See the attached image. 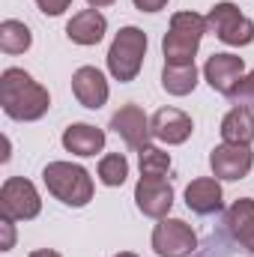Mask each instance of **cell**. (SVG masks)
<instances>
[{"mask_svg":"<svg viewBox=\"0 0 254 257\" xmlns=\"http://www.w3.org/2000/svg\"><path fill=\"white\" fill-rule=\"evenodd\" d=\"M0 105L6 117L18 123H33L45 117V111L51 108V96L39 81H33L30 72L12 66L0 75Z\"/></svg>","mask_w":254,"mask_h":257,"instance_id":"obj_1","label":"cell"},{"mask_svg":"<svg viewBox=\"0 0 254 257\" xmlns=\"http://www.w3.org/2000/svg\"><path fill=\"white\" fill-rule=\"evenodd\" d=\"M206 33V18L197 12H177L171 18V27L162 39V51H165V63L186 66L194 63V54L200 48V39Z\"/></svg>","mask_w":254,"mask_h":257,"instance_id":"obj_2","label":"cell"},{"mask_svg":"<svg viewBox=\"0 0 254 257\" xmlns=\"http://www.w3.org/2000/svg\"><path fill=\"white\" fill-rule=\"evenodd\" d=\"M42 180H45L48 192L57 200H63L66 206H87L93 200V177L81 165L51 162V165H45Z\"/></svg>","mask_w":254,"mask_h":257,"instance_id":"obj_3","label":"cell"},{"mask_svg":"<svg viewBox=\"0 0 254 257\" xmlns=\"http://www.w3.org/2000/svg\"><path fill=\"white\" fill-rule=\"evenodd\" d=\"M144 57H147V33L141 27H123L108 48V72L120 84H129L138 78Z\"/></svg>","mask_w":254,"mask_h":257,"instance_id":"obj_4","label":"cell"},{"mask_svg":"<svg viewBox=\"0 0 254 257\" xmlns=\"http://www.w3.org/2000/svg\"><path fill=\"white\" fill-rule=\"evenodd\" d=\"M206 30H212L224 45H251L254 42V21L239 12L233 3H215L206 15Z\"/></svg>","mask_w":254,"mask_h":257,"instance_id":"obj_5","label":"cell"},{"mask_svg":"<svg viewBox=\"0 0 254 257\" xmlns=\"http://www.w3.org/2000/svg\"><path fill=\"white\" fill-rule=\"evenodd\" d=\"M0 212L12 221H30L42 212L39 192L24 177H9L0 189Z\"/></svg>","mask_w":254,"mask_h":257,"instance_id":"obj_6","label":"cell"},{"mask_svg":"<svg viewBox=\"0 0 254 257\" xmlns=\"http://www.w3.org/2000/svg\"><path fill=\"white\" fill-rule=\"evenodd\" d=\"M197 248V236L183 218H159L153 227V251L159 257H189Z\"/></svg>","mask_w":254,"mask_h":257,"instance_id":"obj_7","label":"cell"},{"mask_svg":"<svg viewBox=\"0 0 254 257\" xmlns=\"http://www.w3.org/2000/svg\"><path fill=\"white\" fill-rule=\"evenodd\" d=\"M254 153L242 144H221L209 153V168L215 180H245L251 174Z\"/></svg>","mask_w":254,"mask_h":257,"instance_id":"obj_8","label":"cell"},{"mask_svg":"<svg viewBox=\"0 0 254 257\" xmlns=\"http://www.w3.org/2000/svg\"><path fill=\"white\" fill-rule=\"evenodd\" d=\"M135 203L150 218H165L174 206V186L162 177H141L135 186Z\"/></svg>","mask_w":254,"mask_h":257,"instance_id":"obj_9","label":"cell"},{"mask_svg":"<svg viewBox=\"0 0 254 257\" xmlns=\"http://www.w3.org/2000/svg\"><path fill=\"white\" fill-rule=\"evenodd\" d=\"M111 128L126 141V147H132V150L150 147L153 126H150V117H147L138 105H123V108L111 117Z\"/></svg>","mask_w":254,"mask_h":257,"instance_id":"obj_10","label":"cell"},{"mask_svg":"<svg viewBox=\"0 0 254 257\" xmlns=\"http://www.w3.org/2000/svg\"><path fill=\"white\" fill-rule=\"evenodd\" d=\"M242 75H245V63H242V57H236V54H212V57L206 60V66H203L206 84H209L215 93H224V96L233 93V87L242 81Z\"/></svg>","mask_w":254,"mask_h":257,"instance_id":"obj_11","label":"cell"},{"mask_svg":"<svg viewBox=\"0 0 254 257\" xmlns=\"http://www.w3.org/2000/svg\"><path fill=\"white\" fill-rule=\"evenodd\" d=\"M72 93H75V99L84 105V108H90V111H99L105 102H108V81H105V75L96 69V66H81V69H75V75H72Z\"/></svg>","mask_w":254,"mask_h":257,"instance_id":"obj_12","label":"cell"},{"mask_svg":"<svg viewBox=\"0 0 254 257\" xmlns=\"http://www.w3.org/2000/svg\"><path fill=\"white\" fill-rule=\"evenodd\" d=\"M150 126H153V138H159L162 144H186L194 132L191 117L180 108H159Z\"/></svg>","mask_w":254,"mask_h":257,"instance_id":"obj_13","label":"cell"},{"mask_svg":"<svg viewBox=\"0 0 254 257\" xmlns=\"http://www.w3.org/2000/svg\"><path fill=\"white\" fill-rule=\"evenodd\" d=\"M105 30H108V21H105V15L99 9H81L66 24V36L75 45H99Z\"/></svg>","mask_w":254,"mask_h":257,"instance_id":"obj_14","label":"cell"},{"mask_svg":"<svg viewBox=\"0 0 254 257\" xmlns=\"http://www.w3.org/2000/svg\"><path fill=\"white\" fill-rule=\"evenodd\" d=\"M224 224L230 230V236L248 251L254 254V200L251 197H239L233 200V206L224 215Z\"/></svg>","mask_w":254,"mask_h":257,"instance_id":"obj_15","label":"cell"},{"mask_svg":"<svg viewBox=\"0 0 254 257\" xmlns=\"http://www.w3.org/2000/svg\"><path fill=\"white\" fill-rule=\"evenodd\" d=\"M186 206L194 215H212L221 209V186L212 177H197L186 189Z\"/></svg>","mask_w":254,"mask_h":257,"instance_id":"obj_16","label":"cell"},{"mask_svg":"<svg viewBox=\"0 0 254 257\" xmlns=\"http://www.w3.org/2000/svg\"><path fill=\"white\" fill-rule=\"evenodd\" d=\"M63 147L72 156H81V159L96 156V153H102V147H105V132L96 128V126H90V123H72V126L63 132Z\"/></svg>","mask_w":254,"mask_h":257,"instance_id":"obj_17","label":"cell"},{"mask_svg":"<svg viewBox=\"0 0 254 257\" xmlns=\"http://www.w3.org/2000/svg\"><path fill=\"white\" fill-rule=\"evenodd\" d=\"M221 138H224V144H242V147H248L254 141V111L251 108L233 105L224 114V120H221Z\"/></svg>","mask_w":254,"mask_h":257,"instance_id":"obj_18","label":"cell"},{"mask_svg":"<svg viewBox=\"0 0 254 257\" xmlns=\"http://www.w3.org/2000/svg\"><path fill=\"white\" fill-rule=\"evenodd\" d=\"M30 45H33V33L24 21L6 18L0 24V51L3 54H24Z\"/></svg>","mask_w":254,"mask_h":257,"instance_id":"obj_19","label":"cell"},{"mask_svg":"<svg viewBox=\"0 0 254 257\" xmlns=\"http://www.w3.org/2000/svg\"><path fill=\"white\" fill-rule=\"evenodd\" d=\"M162 87H165L171 96H189L191 90L197 87V69H194V63H186V66L165 63Z\"/></svg>","mask_w":254,"mask_h":257,"instance_id":"obj_20","label":"cell"},{"mask_svg":"<svg viewBox=\"0 0 254 257\" xmlns=\"http://www.w3.org/2000/svg\"><path fill=\"white\" fill-rule=\"evenodd\" d=\"M138 165H141V177H165L171 171V156L150 144L138 150Z\"/></svg>","mask_w":254,"mask_h":257,"instance_id":"obj_21","label":"cell"},{"mask_svg":"<svg viewBox=\"0 0 254 257\" xmlns=\"http://www.w3.org/2000/svg\"><path fill=\"white\" fill-rule=\"evenodd\" d=\"M129 177V162L123 153H111V156H105L102 162H99V180L105 183V186H123Z\"/></svg>","mask_w":254,"mask_h":257,"instance_id":"obj_22","label":"cell"},{"mask_svg":"<svg viewBox=\"0 0 254 257\" xmlns=\"http://www.w3.org/2000/svg\"><path fill=\"white\" fill-rule=\"evenodd\" d=\"M233 105H239V108H251L254 111V72L248 75H242V81L233 87V93L227 96Z\"/></svg>","mask_w":254,"mask_h":257,"instance_id":"obj_23","label":"cell"},{"mask_svg":"<svg viewBox=\"0 0 254 257\" xmlns=\"http://www.w3.org/2000/svg\"><path fill=\"white\" fill-rule=\"evenodd\" d=\"M36 3H39V9L45 15H63L66 9L72 6V0H36Z\"/></svg>","mask_w":254,"mask_h":257,"instance_id":"obj_24","label":"cell"},{"mask_svg":"<svg viewBox=\"0 0 254 257\" xmlns=\"http://www.w3.org/2000/svg\"><path fill=\"white\" fill-rule=\"evenodd\" d=\"M0 233H3V242H0V248L3 251H9L12 245H15V227H12V218H0Z\"/></svg>","mask_w":254,"mask_h":257,"instance_id":"obj_25","label":"cell"},{"mask_svg":"<svg viewBox=\"0 0 254 257\" xmlns=\"http://www.w3.org/2000/svg\"><path fill=\"white\" fill-rule=\"evenodd\" d=\"M141 12H159V9H165L168 6V0H132Z\"/></svg>","mask_w":254,"mask_h":257,"instance_id":"obj_26","label":"cell"},{"mask_svg":"<svg viewBox=\"0 0 254 257\" xmlns=\"http://www.w3.org/2000/svg\"><path fill=\"white\" fill-rule=\"evenodd\" d=\"M30 257H63V254H57L54 248H36V251H30Z\"/></svg>","mask_w":254,"mask_h":257,"instance_id":"obj_27","label":"cell"},{"mask_svg":"<svg viewBox=\"0 0 254 257\" xmlns=\"http://www.w3.org/2000/svg\"><path fill=\"white\" fill-rule=\"evenodd\" d=\"M90 3V9H102V6H111L114 0H87Z\"/></svg>","mask_w":254,"mask_h":257,"instance_id":"obj_28","label":"cell"},{"mask_svg":"<svg viewBox=\"0 0 254 257\" xmlns=\"http://www.w3.org/2000/svg\"><path fill=\"white\" fill-rule=\"evenodd\" d=\"M114 257H138V254H132V251H120V254H114Z\"/></svg>","mask_w":254,"mask_h":257,"instance_id":"obj_29","label":"cell"}]
</instances>
